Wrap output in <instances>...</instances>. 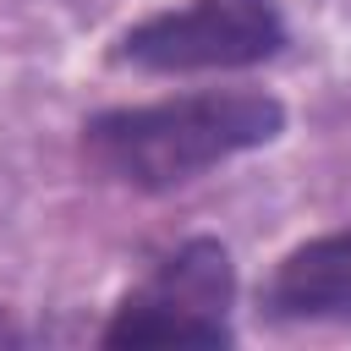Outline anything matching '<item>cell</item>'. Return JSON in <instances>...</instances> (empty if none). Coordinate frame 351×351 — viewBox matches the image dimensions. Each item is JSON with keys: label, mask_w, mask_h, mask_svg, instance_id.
<instances>
[{"label": "cell", "mask_w": 351, "mask_h": 351, "mask_svg": "<svg viewBox=\"0 0 351 351\" xmlns=\"http://www.w3.org/2000/svg\"><path fill=\"white\" fill-rule=\"evenodd\" d=\"M291 110L269 88H181L148 104H110L77 126V159L93 181L143 197L181 192L208 170L280 143Z\"/></svg>", "instance_id": "obj_1"}, {"label": "cell", "mask_w": 351, "mask_h": 351, "mask_svg": "<svg viewBox=\"0 0 351 351\" xmlns=\"http://www.w3.org/2000/svg\"><path fill=\"white\" fill-rule=\"evenodd\" d=\"M291 49L280 0H181L137 16L104 49L115 71L143 77H230Z\"/></svg>", "instance_id": "obj_2"}, {"label": "cell", "mask_w": 351, "mask_h": 351, "mask_svg": "<svg viewBox=\"0 0 351 351\" xmlns=\"http://www.w3.org/2000/svg\"><path fill=\"white\" fill-rule=\"evenodd\" d=\"M236 258L219 236H186L154 269L126 285L99 329L104 351H154V346H236Z\"/></svg>", "instance_id": "obj_3"}, {"label": "cell", "mask_w": 351, "mask_h": 351, "mask_svg": "<svg viewBox=\"0 0 351 351\" xmlns=\"http://www.w3.org/2000/svg\"><path fill=\"white\" fill-rule=\"evenodd\" d=\"M269 329H351V225L302 236L258 280Z\"/></svg>", "instance_id": "obj_4"}, {"label": "cell", "mask_w": 351, "mask_h": 351, "mask_svg": "<svg viewBox=\"0 0 351 351\" xmlns=\"http://www.w3.org/2000/svg\"><path fill=\"white\" fill-rule=\"evenodd\" d=\"M33 340V329L27 324H16L11 318V307H0V346H27Z\"/></svg>", "instance_id": "obj_5"}]
</instances>
